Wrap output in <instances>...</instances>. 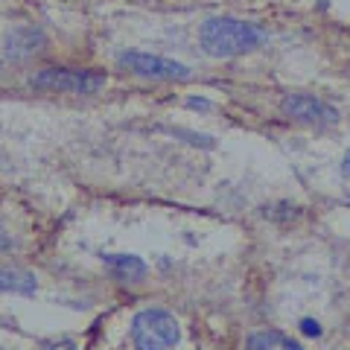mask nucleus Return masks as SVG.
<instances>
[{"instance_id":"obj_5","label":"nucleus","mask_w":350,"mask_h":350,"mask_svg":"<svg viewBox=\"0 0 350 350\" xmlns=\"http://www.w3.org/2000/svg\"><path fill=\"white\" fill-rule=\"evenodd\" d=\"M280 111L283 117L295 120V123H306V126H330L338 120L336 108L312 94H286L280 103Z\"/></svg>"},{"instance_id":"obj_11","label":"nucleus","mask_w":350,"mask_h":350,"mask_svg":"<svg viewBox=\"0 0 350 350\" xmlns=\"http://www.w3.org/2000/svg\"><path fill=\"white\" fill-rule=\"evenodd\" d=\"M9 248H12V237H9V231L0 225V251H9Z\"/></svg>"},{"instance_id":"obj_7","label":"nucleus","mask_w":350,"mask_h":350,"mask_svg":"<svg viewBox=\"0 0 350 350\" xmlns=\"http://www.w3.org/2000/svg\"><path fill=\"white\" fill-rule=\"evenodd\" d=\"M105 269L120 280H137L146 275V262L135 254H105L103 257Z\"/></svg>"},{"instance_id":"obj_3","label":"nucleus","mask_w":350,"mask_h":350,"mask_svg":"<svg viewBox=\"0 0 350 350\" xmlns=\"http://www.w3.org/2000/svg\"><path fill=\"white\" fill-rule=\"evenodd\" d=\"M108 76L100 70H76V68H44L29 76V85L44 94H82L91 96L103 91Z\"/></svg>"},{"instance_id":"obj_10","label":"nucleus","mask_w":350,"mask_h":350,"mask_svg":"<svg viewBox=\"0 0 350 350\" xmlns=\"http://www.w3.org/2000/svg\"><path fill=\"white\" fill-rule=\"evenodd\" d=\"M301 327H304V333H310V336H321L319 321H312V319H304V321H301Z\"/></svg>"},{"instance_id":"obj_4","label":"nucleus","mask_w":350,"mask_h":350,"mask_svg":"<svg viewBox=\"0 0 350 350\" xmlns=\"http://www.w3.org/2000/svg\"><path fill=\"white\" fill-rule=\"evenodd\" d=\"M117 68L126 70L140 79H155V82H181L190 79V68L181 62L163 59V56H152V53H140V50H129L117 56Z\"/></svg>"},{"instance_id":"obj_13","label":"nucleus","mask_w":350,"mask_h":350,"mask_svg":"<svg viewBox=\"0 0 350 350\" xmlns=\"http://www.w3.org/2000/svg\"><path fill=\"white\" fill-rule=\"evenodd\" d=\"M187 105L190 108H211V103H207V100H187Z\"/></svg>"},{"instance_id":"obj_9","label":"nucleus","mask_w":350,"mask_h":350,"mask_svg":"<svg viewBox=\"0 0 350 350\" xmlns=\"http://www.w3.org/2000/svg\"><path fill=\"white\" fill-rule=\"evenodd\" d=\"M36 289H38V280H36V275H29V271H21V269L0 266V292H12V295H32Z\"/></svg>"},{"instance_id":"obj_6","label":"nucleus","mask_w":350,"mask_h":350,"mask_svg":"<svg viewBox=\"0 0 350 350\" xmlns=\"http://www.w3.org/2000/svg\"><path fill=\"white\" fill-rule=\"evenodd\" d=\"M44 50V32L36 27H18L6 38V56L9 59H27Z\"/></svg>"},{"instance_id":"obj_8","label":"nucleus","mask_w":350,"mask_h":350,"mask_svg":"<svg viewBox=\"0 0 350 350\" xmlns=\"http://www.w3.org/2000/svg\"><path fill=\"white\" fill-rule=\"evenodd\" d=\"M245 350H304V347L280 330H257L248 336Z\"/></svg>"},{"instance_id":"obj_1","label":"nucleus","mask_w":350,"mask_h":350,"mask_svg":"<svg viewBox=\"0 0 350 350\" xmlns=\"http://www.w3.org/2000/svg\"><path fill=\"white\" fill-rule=\"evenodd\" d=\"M269 32L251 24V21H239L231 15H219V18H207L199 27V47L213 59H234V56H245L254 53L266 44Z\"/></svg>"},{"instance_id":"obj_2","label":"nucleus","mask_w":350,"mask_h":350,"mask_svg":"<svg viewBox=\"0 0 350 350\" xmlns=\"http://www.w3.org/2000/svg\"><path fill=\"white\" fill-rule=\"evenodd\" d=\"M178 321L167 310L152 306V310H140L131 319V342L137 350H172L178 345Z\"/></svg>"},{"instance_id":"obj_12","label":"nucleus","mask_w":350,"mask_h":350,"mask_svg":"<svg viewBox=\"0 0 350 350\" xmlns=\"http://www.w3.org/2000/svg\"><path fill=\"white\" fill-rule=\"evenodd\" d=\"M342 175H345V178H350V149L345 152V158H342Z\"/></svg>"}]
</instances>
